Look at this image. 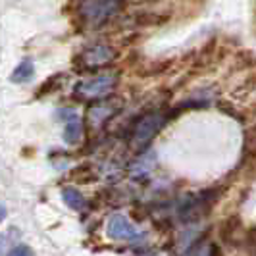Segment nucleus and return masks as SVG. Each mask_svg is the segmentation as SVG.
<instances>
[{
	"label": "nucleus",
	"mask_w": 256,
	"mask_h": 256,
	"mask_svg": "<svg viewBox=\"0 0 256 256\" xmlns=\"http://www.w3.org/2000/svg\"><path fill=\"white\" fill-rule=\"evenodd\" d=\"M120 8V0H81L79 12L90 24H102Z\"/></svg>",
	"instance_id": "nucleus-3"
},
{
	"label": "nucleus",
	"mask_w": 256,
	"mask_h": 256,
	"mask_svg": "<svg viewBox=\"0 0 256 256\" xmlns=\"http://www.w3.org/2000/svg\"><path fill=\"white\" fill-rule=\"evenodd\" d=\"M83 137V124L79 118H74L66 124V131H64V141L68 144H76L79 142V139Z\"/></svg>",
	"instance_id": "nucleus-8"
},
{
	"label": "nucleus",
	"mask_w": 256,
	"mask_h": 256,
	"mask_svg": "<svg viewBox=\"0 0 256 256\" xmlns=\"http://www.w3.org/2000/svg\"><path fill=\"white\" fill-rule=\"evenodd\" d=\"M187 256H210V246L208 244H198Z\"/></svg>",
	"instance_id": "nucleus-11"
},
{
	"label": "nucleus",
	"mask_w": 256,
	"mask_h": 256,
	"mask_svg": "<svg viewBox=\"0 0 256 256\" xmlns=\"http://www.w3.org/2000/svg\"><path fill=\"white\" fill-rule=\"evenodd\" d=\"M62 198H64L66 206H70L72 210H77V212L85 210V206H87L85 196L81 194V191H77L76 187H64L62 189Z\"/></svg>",
	"instance_id": "nucleus-6"
},
{
	"label": "nucleus",
	"mask_w": 256,
	"mask_h": 256,
	"mask_svg": "<svg viewBox=\"0 0 256 256\" xmlns=\"http://www.w3.org/2000/svg\"><path fill=\"white\" fill-rule=\"evenodd\" d=\"M116 83H118V77L114 74H104V76H96L92 79H85V81H79L74 89L79 100H92V98H102L108 96L112 90H114Z\"/></svg>",
	"instance_id": "nucleus-1"
},
{
	"label": "nucleus",
	"mask_w": 256,
	"mask_h": 256,
	"mask_svg": "<svg viewBox=\"0 0 256 256\" xmlns=\"http://www.w3.org/2000/svg\"><path fill=\"white\" fill-rule=\"evenodd\" d=\"M106 233H108V237L114 239V241H120V239H129V241H133V239L137 237L135 226H131V222H129L126 216H122V214H112V216H110L108 226H106Z\"/></svg>",
	"instance_id": "nucleus-4"
},
{
	"label": "nucleus",
	"mask_w": 256,
	"mask_h": 256,
	"mask_svg": "<svg viewBox=\"0 0 256 256\" xmlns=\"http://www.w3.org/2000/svg\"><path fill=\"white\" fill-rule=\"evenodd\" d=\"M35 76V66L31 60H24V62H20L18 68L12 72V76H10V81L12 83H26L29 79H33Z\"/></svg>",
	"instance_id": "nucleus-7"
},
{
	"label": "nucleus",
	"mask_w": 256,
	"mask_h": 256,
	"mask_svg": "<svg viewBox=\"0 0 256 256\" xmlns=\"http://www.w3.org/2000/svg\"><path fill=\"white\" fill-rule=\"evenodd\" d=\"M164 124H166V118L160 114V112H150V114L142 116L141 120L137 122L135 129H133L131 144H133L137 150L148 146V142L152 141L154 137L160 133V129L164 128Z\"/></svg>",
	"instance_id": "nucleus-2"
},
{
	"label": "nucleus",
	"mask_w": 256,
	"mask_h": 256,
	"mask_svg": "<svg viewBox=\"0 0 256 256\" xmlns=\"http://www.w3.org/2000/svg\"><path fill=\"white\" fill-rule=\"evenodd\" d=\"M112 114H114V108H112L108 102H102V104H96V106H92V108H90L89 120L94 124V126H100V124L106 122Z\"/></svg>",
	"instance_id": "nucleus-9"
},
{
	"label": "nucleus",
	"mask_w": 256,
	"mask_h": 256,
	"mask_svg": "<svg viewBox=\"0 0 256 256\" xmlns=\"http://www.w3.org/2000/svg\"><path fill=\"white\" fill-rule=\"evenodd\" d=\"M81 58H83L85 66H89V68H98V66L110 64L116 58V52H114V48H110V46H106V44H94V46H90V48H87V50L83 52Z\"/></svg>",
	"instance_id": "nucleus-5"
},
{
	"label": "nucleus",
	"mask_w": 256,
	"mask_h": 256,
	"mask_svg": "<svg viewBox=\"0 0 256 256\" xmlns=\"http://www.w3.org/2000/svg\"><path fill=\"white\" fill-rule=\"evenodd\" d=\"M8 256H33V250L27 244H18L8 252Z\"/></svg>",
	"instance_id": "nucleus-10"
},
{
	"label": "nucleus",
	"mask_w": 256,
	"mask_h": 256,
	"mask_svg": "<svg viewBox=\"0 0 256 256\" xmlns=\"http://www.w3.org/2000/svg\"><path fill=\"white\" fill-rule=\"evenodd\" d=\"M6 214H8V210H6V206L0 202V222H4V218H6Z\"/></svg>",
	"instance_id": "nucleus-13"
},
{
	"label": "nucleus",
	"mask_w": 256,
	"mask_h": 256,
	"mask_svg": "<svg viewBox=\"0 0 256 256\" xmlns=\"http://www.w3.org/2000/svg\"><path fill=\"white\" fill-rule=\"evenodd\" d=\"M4 248H6V235H0V256H4Z\"/></svg>",
	"instance_id": "nucleus-12"
}]
</instances>
